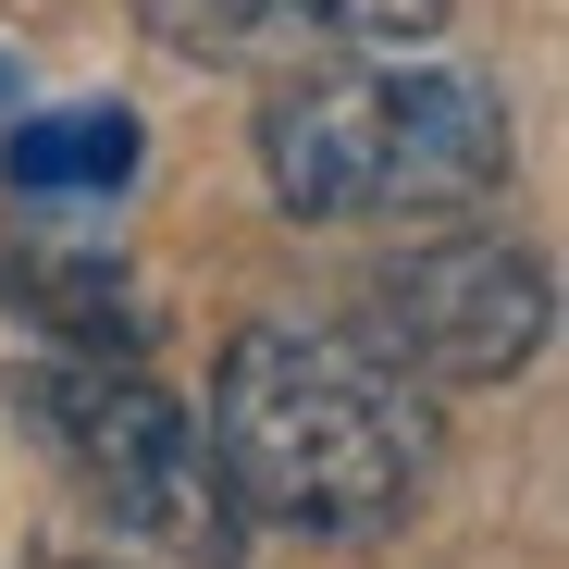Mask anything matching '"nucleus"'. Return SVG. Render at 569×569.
<instances>
[{
	"instance_id": "5",
	"label": "nucleus",
	"mask_w": 569,
	"mask_h": 569,
	"mask_svg": "<svg viewBox=\"0 0 569 569\" xmlns=\"http://www.w3.org/2000/svg\"><path fill=\"white\" fill-rule=\"evenodd\" d=\"M173 62H260V50H421L446 0H137Z\"/></svg>"
},
{
	"instance_id": "4",
	"label": "nucleus",
	"mask_w": 569,
	"mask_h": 569,
	"mask_svg": "<svg viewBox=\"0 0 569 569\" xmlns=\"http://www.w3.org/2000/svg\"><path fill=\"white\" fill-rule=\"evenodd\" d=\"M557 284L520 236H421L385 272L359 284V347L409 371V385H508V371L545 347Z\"/></svg>"
},
{
	"instance_id": "1",
	"label": "nucleus",
	"mask_w": 569,
	"mask_h": 569,
	"mask_svg": "<svg viewBox=\"0 0 569 569\" xmlns=\"http://www.w3.org/2000/svg\"><path fill=\"white\" fill-rule=\"evenodd\" d=\"M211 458L248 520L359 545L409 520V496L433 483V409L409 371H385L359 335H310V322H248L211 371Z\"/></svg>"
},
{
	"instance_id": "7",
	"label": "nucleus",
	"mask_w": 569,
	"mask_h": 569,
	"mask_svg": "<svg viewBox=\"0 0 569 569\" xmlns=\"http://www.w3.org/2000/svg\"><path fill=\"white\" fill-rule=\"evenodd\" d=\"M149 137L124 100H62L38 124H13V149H0V173H13V199L38 211H87V199H112V186H137Z\"/></svg>"
},
{
	"instance_id": "3",
	"label": "nucleus",
	"mask_w": 569,
	"mask_h": 569,
	"mask_svg": "<svg viewBox=\"0 0 569 569\" xmlns=\"http://www.w3.org/2000/svg\"><path fill=\"white\" fill-rule=\"evenodd\" d=\"M38 433L62 446V470L137 545H161L186 569H236L248 557V508L223 483L199 409H186L173 385H149L137 359H50L38 371Z\"/></svg>"
},
{
	"instance_id": "6",
	"label": "nucleus",
	"mask_w": 569,
	"mask_h": 569,
	"mask_svg": "<svg viewBox=\"0 0 569 569\" xmlns=\"http://www.w3.org/2000/svg\"><path fill=\"white\" fill-rule=\"evenodd\" d=\"M0 298H13L38 335H62V359H137V347H149L137 272H124L100 236L62 248L50 223H13V236H0Z\"/></svg>"
},
{
	"instance_id": "8",
	"label": "nucleus",
	"mask_w": 569,
	"mask_h": 569,
	"mask_svg": "<svg viewBox=\"0 0 569 569\" xmlns=\"http://www.w3.org/2000/svg\"><path fill=\"white\" fill-rule=\"evenodd\" d=\"M38 569H112V557H38Z\"/></svg>"
},
{
	"instance_id": "2",
	"label": "nucleus",
	"mask_w": 569,
	"mask_h": 569,
	"mask_svg": "<svg viewBox=\"0 0 569 569\" xmlns=\"http://www.w3.org/2000/svg\"><path fill=\"white\" fill-rule=\"evenodd\" d=\"M260 173L298 223H409L508 186V100L446 62H347L298 74L260 112Z\"/></svg>"
}]
</instances>
